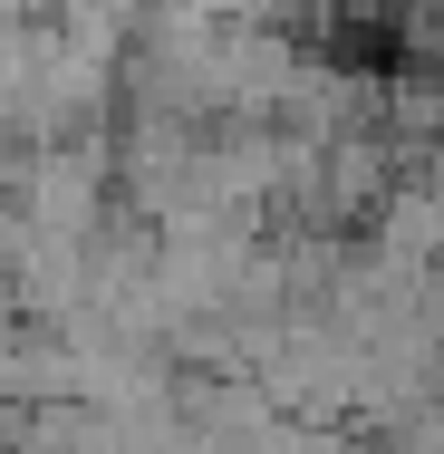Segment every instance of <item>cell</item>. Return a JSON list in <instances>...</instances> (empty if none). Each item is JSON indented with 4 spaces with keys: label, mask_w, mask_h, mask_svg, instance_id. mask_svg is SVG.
<instances>
[{
    "label": "cell",
    "mask_w": 444,
    "mask_h": 454,
    "mask_svg": "<svg viewBox=\"0 0 444 454\" xmlns=\"http://www.w3.org/2000/svg\"><path fill=\"white\" fill-rule=\"evenodd\" d=\"M136 29H145V0H49V39H58L68 59L106 68V78L126 68Z\"/></svg>",
    "instance_id": "6da1fadb"
},
{
    "label": "cell",
    "mask_w": 444,
    "mask_h": 454,
    "mask_svg": "<svg viewBox=\"0 0 444 454\" xmlns=\"http://www.w3.org/2000/svg\"><path fill=\"white\" fill-rule=\"evenodd\" d=\"M416 29H435V39H444V0H416Z\"/></svg>",
    "instance_id": "3957f363"
},
{
    "label": "cell",
    "mask_w": 444,
    "mask_h": 454,
    "mask_svg": "<svg viewBox=\"0 0 444 454\" xmlns=\"http://www.w3.org/2000/svg\"><path fill=\"white\" fill-rule=\"evenodd\" d=\"M145 10H183V20H252V0H145Z\"/></svg>",
    "instance_id": "7a4b0ae2"
}]
</instances>
